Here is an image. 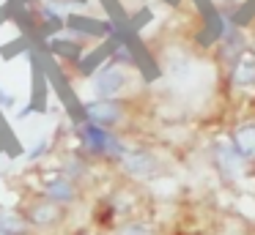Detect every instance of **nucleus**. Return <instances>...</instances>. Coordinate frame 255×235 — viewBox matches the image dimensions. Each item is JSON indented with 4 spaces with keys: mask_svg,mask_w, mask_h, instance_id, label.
Instances as JSON below:
<instances>
[{
    "mask_svg": "<svg viewBox=\"0 0 255 235\" xmlns=\"http://www.w3.org/2000/svg\"><path fill=\"white\" fill-rule=\"evenodd\" d=\"M72 137H74V145L91 158L96 161L99 167H118V161L124 158L129 148V137L121 134V131H113L105 129L99 123H91V120L80 118L77 123L72 126Z\"/></svg>",
    "mask_w": 255,
    "mask_h": 235,
    "instance_id": "obj_1",
    "label": "nucleus"
},
{
    "mask_svg": "<svg viewBox=\"0 0 255 235\" xmlns=\"http://www.w3.org/2000/svg\"><path fill=\"white\" fill-rule=\"evenodd\" d=\"M137 115V101L134 96L127 98H88L83 101V118L91 123H99L105 129L121 131V134H132V123Z\"/></svg>",
    "mask_w": 255,
    "mask_h": 235,
    "instance_id": "obj_2",
    "label": "nucleus"
},
{
    "mask_svg": "<svg viewBox=\"0 0 255 235\" xmlns=\"http://www.w3.org/2000/svg\"><path fill=\"white\" fill-rule=\"evenodd\" d=\"M116 169L124 175V180L148 183V180H156L167 172V161L148 142H129L127 153H124V158L118 161Z\"/></svg>",
    "mask_w": 255,
    "mask_h": 235,
    "instance_id": "obj_3",
    "label": "nucleus"
},
{
    "mask_svg": "<svg viewBox=\"0 0 255 235\" xmlns=\"http://www.w3.org/2000/svg\"><path fill=\"white\" fill-rule=\"evenodd\" d=\"M206 156H209V167L214 169V175L220 178L222 186H239L247 175H253L255 169L250 167L247 161H244V156L239 153V148L233 145L231 134L225 137H214V140L209 142V151H206Z\"/></svg>",
    "mask_w": 255,
    "mask_h": 235,
    "instance_id": "obj_4",
    "label": "nucleus"
},
{
    "mask_svg": "<svg viewBox=\"0 0 255 235\" xmlns=\"http://www.w3.org/2000/svg\"><path fill=\"white\" fill-rule=\"evenodd\" d=\"M19 213H22L25 222L33 227L36 235H55V233H61V230L69 224V219H72V211H69V208L47 200L44 194H39V191L22 197V202H19Z\"/></svg>",
    "mask_w": 255,
    "mask_h": 235,
    "instance_id": "obj_5",
    "label": "nucleus"
},
{
    "mask_svg": "<svg viewBox=\"0 0 255 235\" xmlns=\"http://www.w3.org/2000/svg\"><path fill=\"white\" fill-rule=\"evenodd\" d=\"M94 98H127L134 93V69L107 60L91 74Z\"/></svg>",
    "mask_w": 255,
    "mask_h": 235,
    "instance_id": "obj_6",
    "label": "nucleus"
},
{
    "mask_svg": "<svg viewBox=\"0 0 255 235\" xmlns=\"http://www.w3.org/2000/svg\"><path fill=\"white\" fill-rule=\"evenodd\" d=\"M39 194H44L47 200H52V202H58V205L74 211L77 205L85 202L88 189H83L77 180H72L66 172H61V169L55 167V169H47V172L39 175Z\"/></svg>",
    "mask_w": 255,
    "mask_h": 235,
    "instance_id": "obj_7",
    "label": "nucleus"
},
{
    "mask_svg": "<svg viewBox=\"0 0 255 235\" xmlns=\"http://www.w3.org/2000/svg\"><path fill=\"white\" fill-rule=\"evenodd\" d=\"M247 49H250V38H247V33H244V27L233 19H225L222 36H220V41H217V69H220L222 79H225V74L233 69V63H236Z\"/></svg>",
    "mask_w": 255,
    "mask_h": 235,
    "instance_id": "obj_8",
    "label": "nucleus"
},
{
    "mask_svg": "<svg viewBox=\"0 0 255 235\" xmlns=\"http://www.w3.org/2000/svg\"><path fill=\"white\" fill-rule=\"evenodd\" d=\"M96 167H99V164L91 161L77 145L58 151V169L66 172L69 178L77 180V183L83 186V189H88V191L94 189V183H96Z\"/></svg>",
    "mask_w": 255,
    "mask_h": 235,
    "instance_id": "obj_9",
    "label": "nucleus"
},
{
    "mask_svg": "<svg viewBox=\"0 0 255 235\" xmlns=\"http://www.w3.org/2000/svg\"><path fill=\"white\" fill-rule=\"evenodd\" d=\"M231 140L239 148V153L244 156V161L255 169V115H247V118H242L233 126Z\"/></svg>",
    "mask_w": 255,
    "mask_h": 235,
    "instance_id": "obj_10",
    "label": "nucleus"
},
{
    "mask_svg": "<svg viewBox=\"0 0 255 235\" xmlns=\"http://www.w3.org/2000/svg\"><path fill=\"white\" fill-rule=\"evenodd\" d=\"M225 82L233 90H255V52H244L225 74Z\"/></svg>",
    "mask_w": 255,
    "mask_h": 235,
    "instance_id": "obj_11",
    "label": "nucleus"
},
{
    "mask_svg": "<svg viewBox=\"0 0 255 235\" xmlns=\"http://www.w3.org/2000/svg\"><path fill=\"white\" fill-rule=\"evenodd\" d=\"M69 8H72L69 0H41L36 5V14H39V22L44 30H63L66 27Z\"/></svg>",
    "mask_w": 255,
    "mask_h": 235,
    "instance_id": "obj_12",
    "label": "nucleus"
},
{
    "mask_svg": "<svg viewBox=\"0 0 255 235\" xmlns=\"http://www.w3.org/2000/svg\"><path fill=\"white\" fill-rule=\"evenodd\" d=\"M110 235H159V227H156V222H151L148 216L132 213V216L121 219V222L113 227Z\"/></svg>",
    "mask_w": 255,
    "mask_h": 235,
    "instance_id": "obj_13",
    "label": "nucleus"
},
{
    "mask_svg": "<svg viewBox=\"0 0 255 235\" xmlns=\"http://www.w3.org/2000/svg\"><path fill=\"white\" fill-rule=\"evenodd\" d=\"M0 235H36L33 227L25 222L19 208L0 205Z\"/></svg>",
    "mask_w": 255,
    "mask_h": 235,
    "instance_id": "obj_14",
    "label": "nucleus"
},
{
    "mask_svg": "<svg viewBox=\"0 0 255 235\" xmlns=\"http://www.w3.org/2000/svg\"><path fill=\"white\" fill-rule=\"evenodd\" d=\"M50 49L58 55V58L69 60V63H77L80 52H83V41L74 38L72 33H61V36L50 38Z\"/></svg>",
    "mask_w": 255,
    "mask_h": 235,
    "instance_id": "obj_15",
    "label": "nucleus"
},
{
    "mask_svg": "<svg viewBox=\"0 0 255 235\" xmlns=\"http://www.w3.org/2000/svg\"><path fill=\"white\" fill-rule=\"evenodd\" d=\"M110 60H116V63H121V66H132L134 69V55H132V49H129L127 44H116L113 52H110Z\"/></svg>",
    "mask_w": 255,
    "mask_h": 235,
    "instance_id": "obj_16",
    "label": "nucleus"
},
{
    "mask_svg": "<svg viewBox=\"0 0 255 235\" xmlns=\"http://www.w3.org/2000/svg\"><path fill=\"white\" fill-rule=\"evenodd\" d=\"M47 151H50V142H47V140H39L33 148H30V153H28V161H36V158L47 156Z\"/></svg>",
    "mask_w": 255,
    "mask_h": 235,
    "instance_id": "obj_17",
    "label": "nucleus"
},
{
    "mask_svg": "<svg viewBox=\"0 0 255 235\" xmlns=\"http://www.w3.org/2000/svg\"><path fill=\"white\" fill-rule=\"evenodd\" d=\"M0 107H3V109H11L14 107V96L6 90V87H0Z\"/></svg>",
    "mask_w": 255,
    "mask_h": 235,
    "instance_id": "obj_18",
    "label": "nucleus"
},
{
    "mask_svg": "<svg viewBox=\"0 0 255 235\" xmlns=\"http://www.w3.org/2000/svg\"><path fill=\"white\" fill-rule=\"evenodd\" d=\"M250 235H255V227H253V233H250Z\"/></svg>",
    "mask_w": 255,
    "mask_h": 235,
    "instance_id": "obj_19",
    "label": "nucleus"
}]
</instances>
